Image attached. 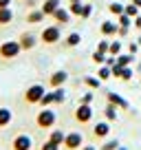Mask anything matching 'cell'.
<instances>
[{
	"label": "cell",
	"instance_id": "obj_32",
	"mask_svg": "<svg viewBox=\"0 0 141 150\" xmlns=\"http://www.w3.org/2000/svg\"><path fill=\"white\" fill-rule=\"evenodd\" d=\"M108 11H110L113 16H121V13H123V5H121V2H110V5H108Z\"/></svg>",
	"mask_w": 141,
	"mask_h": 150
},
{
	"label": "cell",
	"instance_id": "obj_28",
	"mask_svg": "<svg viewBox=\"0 0 141 150\" xmlns=\"http://www.w3.org/2000/svg\"><path fill=\"white\" fill-rule=\"evenodd\" d=\"M53 91V97H55V104H64L66 102V91L64 86H60V88H51Z\"/></svg>",
	"mask_w": 141,
	"mask_h": 150
},
{
	"label": "cell",
	"instance_id": "obj_25",
	"mask_svg": "<svg viewBox=\"0 0 141 150\" xmlns=\"http://www.w3.org/2000/svg\"><path fill=\"white\" fill-rule=\"evenodd\" d=\"M119 139H115V137H108V139H104V144H102V148L99 150H117L119 148Z\"/></svg>",
	"mask_w": 141,
	"mask_h": 150
},
{
	"label": "cell",
	"instance_id": "obj_11",
	"mask_svg": "<svg viewBox=\"0 0 141 150\" xmlns=\"http://www.w3.org/2000/svg\"><path fill=\"white\" fill-rule=\"evenodd\" d=\"M93 137L95 139H108L110 137V122H106V119H104V122H97L93 126Z\"/></svg>",
	"mask_w": 141,
	"mask_h": 150
},
{
	"label": "cell",
	"instance_id": "obj_48",
	"mask_svg": "<svg viewBox=\"0 0 141 150\" xmlns=\"http://www.w3.org/2000/svg\"><path fill=\"white\" fill-rule=\"evenodd\" d=\"M117 150H128V148H126V146H119V148H117Z\"/></svg>",
	"mask_w": 141,
	"mask_h": 150
},
{
	"label": "cell",
	"instance_id": "obj_46",
	"mask_svg": "<svg viewBox=\"0 0 141 150\" xmlns=\"http://www.w3.org/2000/svg\"><path fill=\"white\" fill-rule=\"evenodd\" d=\"M132 5H137V7L141 9V0H132Z\"/></svg>",
	"mask_w": 141,
	"mask_h": 150
},
{
	"label": "cell",
	"instance_id": "obj_44",
	"mask_svg": "<svg viewBox=\"0 0 141 150\" xmlns=\"http://www.w3.org/2000/svg\"><path fill=\"white\" fill-rule=\"evenodd\" d=\"M0 7H11V0H0Z\"/></svg>",
	"mask_w": 141,
	"mask_h": 150
},
{
	"label": "cell",
	"instance_id": "obj_23",
	"mask_svg": "<svg viewBox=\"0 0 141 150\" xmlns=\"http://www.w3.org/2000/svg\"><path fill=\"white\" fill-rule=\"evenodd\" d=\"M64 137H66V132H62V130H57V128H53L51 135H49V141H53V144L62 146V144H64Z\"/></svg>",
	"mask_w": 141,
	"mask_h": 150
},
{
	"label": "cell",
	"instance_id": "obj_50",
	"mask_svg": "<svg viewBox=\"0 0 141 150\" xmlns=\"http://www.w3.org/2000/svg\"><path fill=\"white\" fill-rule=\"evenodd\" d=\"M90 2H93V0H90Z\"/></svg>",
	"mask_w": 141,
	"mask_h": 150
},
{
	"label": "cell",
	"instance_id": "obj_17",
	"mask_svg": "<svg viewBox=\"0 0 141 150\" xmlns=\"http://www.w3.org/2000/svg\"><path fill=\"white\" fill-rule=\"evenodd\" d=\"M11 119H13V112H11V108L0 106V128H7V126L11 124Z\"/></svg>",
	"mask_w": 141,
	"mask_h": 150
},
{
	"label": "cell",
	"instance_id": "obj_34",
	"mask_svg": "<svg viewBox=\"0 0 141 150\" xmlns=\"http://www.w3.org/2000/svg\"><path fill=\"white\" fill-rule=\"evenodd\" d=\"M132 75H135V71H132V66H123V73H121V82H130Z\"/></svg>",
	"mask_w": 141,
	"mask_h": 150
},
{
	"label": "cell",
	"instance_id": "obj_35",
	"mask_svg": "<svg viewBox=\"0 0 141 150\" xmlns=\"http://www.w3.org/2000/svg\"><path fill=\"white\" fill-rule=\"evenodd\" d=\"M93 99H95V95H93V91L88 88V91L80 97V104H93Z\"/></svg>",
	"mask_w": 141,
	"mask_h": 150
},
{
	"label": "cell",
	"instance_id": "obj_3",
	"mask_svg": "<svg viewBox=\"0 0 141 150\" xmlns=\"http://www.w3.org/2000/svg\"><path fill=\"white\" fill-rule=\"evenodd\" d=\"M40 40H42L44 44H57L62 40V27H60V24L44 27V31L40 33Z\"/></svg>",
	"mask_w": 141,
	"mask_h": 150
},
{
	"label": "cell",
	"instance_id": "obj_43",
	"mask_svg": "<svg viewBox=\"0 0 141 150\" xmlns=\"http://www.w3.org/2000/svg\"><path fill=\"white\" fill-rule=\"evenodd\" d=\"M27 7L29 9H35V0H27Z\"/></svg>",
	"mask_w": 141,
	"mask_h": 150
},
{
	"label": "cell",
	"instance_id": "obj_8",
	"mask_svg": "<svg viewBox=\"0 0 141 150\" xmlns=\"http://www.w3.org/2000/svg\"><path fill=\"white\" fill-rule=\"evenodd\" d=\"M66 82H68V73H66L64 69L53 71L51 77H49V86H51V88H60V86H64Z\"/></svg>",
	"mask_w": 141,
	"mask_h": 150
},
{
	"label": "cell",
	"instance_id": "obj_18",
	"mask_svg": "<svg viewBox=\"0 0 141 150\" xmlns=\"http://www.w3.org/2000/svg\"><path fill=\"white\" fill-rule=\"evenodd\" d=\"M104 117H106V122H115V119L119 117V108L115 106V104H108V102H106V108H104Z\"/></svg>",
	"mask_w": 141,
	"mask_h": 150
},
{
	"label": "cell",
	"instance_id": "obj_7",
	"mask_svg": "<svg viewBox=\"0 0 141 150\" xmlns=\"http://www.w3.org/2000/svg\"><path fill=\"white\" fill-rule=\"evenodd\" d=\"M106 102H108V104H115V106H117L119 110H128V108H130L128 99L123 97V95L115 93V91H108V93H106Z\"/></svg>",
	"mask_w": 141,
	"mask_h": 150
},
{
	"label": "cell",
	"instance_id": "obj_20",
	"mask_svg": "<svg viewBox=\"0 0 141 150\" xmlns=\"http://www.w3.org/2000/svg\"><path fill=\"white\" fill-rule=\"evenodd\" d=\"M84 84L88 86L90 91H97V88H102V84H104V82L99 80L97 75H86V77H84Z\"/></svg>",
	"mask_w": 141,
	"mask_h": 150
},
{
	"label": "cell",
	"instance_id": "obj_39",
	"mask_svg": "<svg viewBox=\"0 0 141 150\" xmlns=\"http://www.w3.org/2000/svg\"><path fill=\"white\" fill-rule=\"evenodd\" d=\"M139 44H137V42H130V44H128V49H126V51L128 53H130V55H137V53H139Z\"/></svg>",
	"mask_w": 141,
	"mask_h": 150
},
{
	"label": "cell",
	"instance_id": "obj_21",
	"mask_svg": "<svg viewBox=\"0 0 141 150\" xmlns=\"http://www.w3.org/2000/svg\"><path fill=\"white\" fill-rule=\"evenodd\" d=\"M135 62H137V57L130 55L128 51H123V53L117 55V64H121V66H130V64H135Z\"/></svg>",
	"mask_w": 141,
	"mask_h": 150
},
{
	"label": "cell",
	"instance_id": "obj_4",
	"mask_svg": "<svg viewBox=\"0 0 141 150\" xmlns=\"http://www.w3.org/2000/svg\"><path fill=\"white\" fill-rule=\"evenodd\" d=\"M44 93H47L44 84H31L27 91H24V102L27 104H40V99H42Z\"/></svg>",
	"mask_w": 141,
	"mask_h": 150
},
{
	"label": "cell",
	"instance_id": "obj_12",
	"mask_svg": "<svg viewBox=\"0 0 141 150\" xmlns=\"http://www.w3.org/2000/svg\"><path fill=\"white\" fill-rule=\"evenodd\" d=\"M99 31H102V35H104V38H113L115 33L119 31L117 20H104V22H102V27H99Z\"/></svg>",
	"mask_w": 141,
	"mask_h": 150
},
{
	"label": "cell",
	"instance_id": "obj_45",
	"mask_svg": "<svg viewBox=\"0 0 141 150\" xmlns=\"http://www.w3.org/2000/svg\"><path fill=\"white\" fill-rule=\"evenodd\" d=\"M135 71H137V73H139V75H141V62H137V66H135Z\"/></svg>",
	"mask_w": 141,
	"mask_h": 150
},
{
	"label": "cell",
	"instance_id": "obj_2",
	"mask_svg": "<svg viewBox=\"0 0 141 150\" xmlns=\"http://www.w3.org/2000/svg\"><path fill=\"white\" fill-rule=\"evenodd\" d=\"M20 53H22V47L18 40H5L0 44V57H5V60H16Z\"/></svg>",
	"mask_w": 141,
	"mask_h": 150
},
{
	"label": "cell",
	"instance_id": "obj_37",
	"mask_svg": "<svg viewBox=\"0 0 141 150\" xmlns=\"http://www.w3.org/2000/svg\"><path fill=\"white\" fill-rule=\"evenodd\" d=\"M110 71H113V77L121 80V73H123V66L121 64H113V66H110Z\"/></svg>",
	"mask_w": 141,
	"mask_h": 150
},
{
	"label": "cell",
	"instance_id": "obj_42",
	"mask_svg": "<svg viewBox=\"0 0 141 150\" xmlns=\"http://www.w3.org/2000/svg\"><path fill=\"white\" fill-rule=\"evenodd\" d=\"M80 150H99V148H95V146H90V144H88V146H82Z\"/></svg>",
	"mask_w": 141,
	"mask_h": 150
},
{
	"label": "cell",
	"instance_id": "obj_40",
	"mask_svg": "<svg viewBox=\"0 0 141 150\" xmlns=\"http://www.w3.org/2000/svg\"><path fill=\"white\" fill-rule=\"evenodd\" d=\"M132 27H135V29H139V31H141V13L137 16V18H132Z\"/></svg>",
	"mask_w": 141,
	"mask_h": 150
},
{
	"label": "cell",
	"instance_id": "obj_30",
	"mask_svg": "<svg viewBox=\"0 0 141 150\" xmlns=\"http://www.w3.org/2000/svg\"><path fill=\"white\" fill-rule=\"evenodd\" d=\"M90 16H93V2L88 0V2H84V7H82V13H80V18H82V20H88Z\"/></svg>",
	"mask_w": 141,
	"mask_h": 150
},
{
	"label": "cell",
	"instance_id": "obj_19",
	"mask_svg": "<svg viewBox=\"0 0 141 150\" xmlns=\"http://www.w3.org/2000/svg\"><path fill=\"white\" fill-rule=\"evenodd\" d=\"M64 44H66L68 49H75V47H80V44H82V35H80L77 31H70L68 35H66Z\"/></svg>",
	"mask_w": 141,
	"mask_h": 150
},
{
	"label": "cell",
	"instance_id": "obj_6",
	"mask_svg": "<svg viewBox=\"0 0 141 150\" xmlns=\"http://www.w3.org/2000/svg\"><path fill=\"white\" fill-rule=\"evenodd\" d=\"M93 119V106L90 104H80L75 108V122L77 124H88Z\"/></svg>",
	"mask_w": 141,
	"mask_h": 150
},
{
	"label": "cell",
	"instance_id": "obj_5",
	"mask_svg": "<svg viewBox=\"0 0 141 150\" xmlns=\"http://www.w3.org/2000/svg\"><path fill=\"white\" fill-rule=\"evenodd\" d=\"M62 146H64L66 150H80L82 146H84V135H82V132H66Z\"/></svg>",
	"mask_w": 141,
	"mask_h": 150
},
{
	"label": "cell",
	"instance_id": "obj_41",
	"mask_svg": "<svg viewBox=\"0 0 141 150\" xmlns=\"http://www.w3.org/2000/svg\"><path fill=\"white\" fill-rule=\"evenodd\" d=\"M113 64H117V57L115 55H106V66H113Z\"/></svg>",
	"mask_w": 141,
	"mask_h": 150
},
{
	"label": "cell",
	"instance_id": "obj_29",
	"mask_svg": "<svg viewBox=\"0 0 141 150\" xmlns=\"http://www.w3.org/2000/svg\"><path fill=\"white\" fill-rule=\"evenodd\" d=\"M123 13L130 16V18H137V16L141 13V9H139L137 5H132V2H130V5H123Z\"/></svg>",
	"mask_w": 141,
	"mask_h": 150
},
{
	"label": "cell",
	"instance_id": "obj_22",
	"mask_svg": "<svg viewBox=\"0 0 141 150\" xmlns=\"http://www.w3.org/2000/svg\"><path fill=\"white\" fill-rule=\"evenodd\" d=\"M13 20V11L11 7H0V24H9Z\"/></svg>",
	"mask_w": 141,
	"mask_h": 150
},
{
	"label": "cell",
	"instance_id": "obj_38",
	"mask_svg": "<svg viewBox=\"0 0 141 150\" xmlns=\"http://www.w3.org/2000/svg\"><path fill=\"white\" fill-rule=\"evenodd\" d=\"M62 148V146H57V144H53V141H44V144H42V148H40V150H60Z\"/></svg>",
	"mask_w": 141,
	"mask_h": 150
},
{
	"label": "cell",
	"instance_id": "obj_31",
	"mask_svg": "<svg viewBox=\"0 0 141 150\" xmlns=\"http://www.w3.org/2000/svg\"><path fill=\"white\" fill-rule=\"evenodd\" d=\"M106 55H108V53H102V51H97V49H95V53L90 57H93V62L97 66H102V64H106Z\"/></svg>",
	"mask_w": 141,
	"mask_h": 150
},
{
	"label": "cell",
	"instance_id": "obj_15",
	"mask_svg": "<svg viewBox=\"0 0 141 150\" xmlns=\"http://www.w3.org/2000/svg\"><path fill=\"white\" fill-rule=\"evenodd\" d=\"M60 7H62V0H44L40 9L44 11V16H53L57 9H60Z\"/></svg>",
	"mask_w": 141,
	"mask_h": 150
},
{
	"label": "cell",
	"instance_id": "obj_36",
	"mask_svg": "<svg viewBox=\"0 0 141 150\" xmlns=\"http://www.w3.org/2000/svg\"><path fill=\"white\" fill-rule=\"evenodd\" d=\"M108 49H110V40H108V38H104L102 42L97 44V51H102V53H108Z\"/></svg>",
	"mask_w": 141,
	"mask_h": 150
},
{
	"label": "cell",
	"instance_id": "obj_24",
	"mask_svg": "<svg viewBox=\"0 0 141 150\" xmlns=\"http://www.w3.org/2000/svg\"><path fill=\"white\" fill-rule=\"evenodd\" d=\"M97 77H99V80H102V82H108L110 77H113V71H110V66L102 64V66H99V69H97Z\"/></svg>",
	"mask_w": 141,
	"mask_h": 150
},
{
	"label": "cell",
	"instance_id": "obj_49",
	"mask_svg": "<svg viewBox=\"0 0 141 150\" xmlns=\"http://www.w3.org/2000/svg\"><path fill=\"white\" fill-rule=\"evenodd\" d=\"M70 2H84V0H70Z\"/></svg>",
	"mask_w": 141,
	"mask_h": 150
},
{
	"label": "cell",
	"instance_id": "obj_9",
	"mask_svg": "<svg viewBox=\"0 0 141 150\" xmlns=\"http://www.w3.org/2000/svg\"><path fill=\"white\" fill-rule=\"evenodd\" d=\"M33 148V139L29 135H16L11 141V150H31Z\"/></svg>",
	"mask_w": 141,
	"mask_h": 150
},
{
	"label": "cell",
	"instance_id": "obj_1",
	"mask_svg": "<svg viewBox=\"0 0 141 150\" xmlns=\"http://www.w3.org/2000/svg\"><path fill=\"white\" fill-rule=\"evenodd\" d=\"M55 122H57V115H55V110H53L51 106L40 108V112L35 115V124H38V128H42V130H51V128L55 126Z\"/></svg>",
	"mask_w": 141,
	"mask_h": 150
},
{
	"label": "cell",
	"instance_id": "obj_47",
	"mask_svg": "<svg viewBox=\"0 0 141 150\" xmlns=\"http://www.w3.org/2000/svg\"><path fill=\"white\" fill-rule=\"evenodd\" d=\"M137 44H139V47H141V33H139V38H137Z\"/></svg>",
	"mask_w": 141,
	"mask_h": 150
},
{
	"label": "cell",
	"instance_id": "obj_26",
	"mask_svg": "<svg viewBox=\"0 0 141 150\" xmlns=\"http://www.w3.org/2000/svg\"><path fill=\"white\" fill-rule=\"evenodd\" d=\"M55 104V97H53V91H47V93L42 95V99H40V106L42 108H49Z\"/></svg>",
	"mask_w": 141,
	"mask_h": 150
},
{
	"label": "cell",
	"instance_id": "obj_27",
	"mask_svg": "<svg viewBox=\"0 0 141 150\" xmlns=\"http://www.w3.org/2000/svg\"><path fill=\"white\" fill-rule=\"evenodd\" d=\"M119 53H123V44L119 42V40H113V42H110V49H108V55H115V57H117Z\"/></svg>",
	"mask_w": 141,
	"mask_h": 150
},
{
	"label": "cell",
	"instance_id": "obj_14",
	"mask_svg": "<svg viewBox=\"0 0 141 150\" xmlns=\"http://www.w3.org/2000/svg\"><path fill=\"white\" fill-rule=\"evenodd\" d=\"M53 20H55V24H60V27H64V24H68L70 22V18H73V16H70V11L68 9H64V7H60V9L55 11V13L51 16Z\"/></svg>",
	"mask_w": 141,
	"mask_h": 150
},
{
	"label": "cell",
	"instance_id": "obj_13",
	"mask_svg": "<svg viewBox=\"0 0 141 150\" xmlns=\"http://www.w3.org/2000/svg\"><path fill=\"white\" fill-rule=\"evenodd\" d=\"M117 24H119V31H117V35H128V31H130V27H132V18L130 16H126V13H121V16H117Z\"/></svg>",
	"mask_w": 141,
	"mask_h": 150
},
{
	"label": "cell",
	"instance_id": "obj_16",
	"mask_svg": "<svg viewBox=\"0 0 141 150\" xmlns=\"http://www.w3.org/2000/svg\"><path fill=\"white\" fill-rule=\"evenodd\" d=\"M44 18H47V16H44L42 9H29V13H27V22L29 24H40Z\"/></svg>",
	"mask_w": 141,
	"mask_h": 150
},
{
	"label": "cell",
	"instance_id": "obj_33",
	"mask_svg": "<svg viewBox=\"0 0 141 150\" xmlns=\"http://www.w3.org/2000/svg\"><path fill=\"white\" fill-rule=\"evenodd\" d=\"M82 7H84V2H70V5H68L70 16H80L82 13Z\"/></svg>",
	"mask_w": 141,
	"mask_h": 150
},
{
	"label": "cell",
	"instance_id": "obj_10",
	"mask_svg": "<svg viewBox=\"0 0 141 150\" xmlns=\"http://www.w3.org/2000/svg\"><path fill=\"white\" fill-rule=\"evenodd\" d=\"M20 47H22V51H31V49H35V44H38V38L33 35L31 31H22L18 38Z\"/></svg>",
	"mask_w": 141,
	"mask_h": 150
}]
</instances>
